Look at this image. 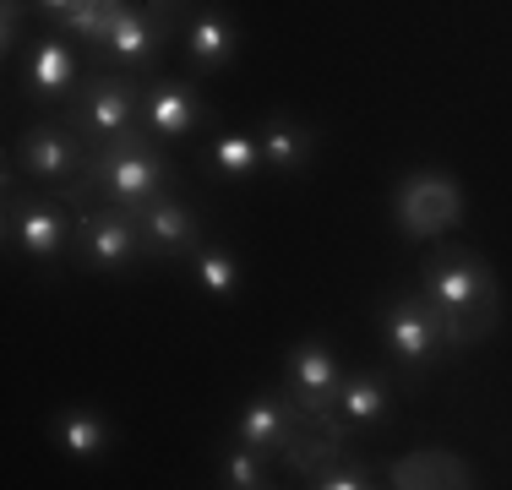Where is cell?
Masks as SVG:
<instances>
[{"label":"cell","instance_id":"1","mask_svg":"<svg viewBox=\"0 0 512 490\" xmlns=\"http://www.w3.org/2000/svg\"><path fill=\"white\" fill-rule=\"evenodd\" d=\"M175 186H180V175H175V164L158 153V137L137 126V131H126V137L93 147L82 175L71 180V186H60V202L77 207V213H88V207H99V202L142 213L148 202L169 196Z\"/></svg>","mask_w":512,"mask_h":490},{"label":"cell","instance_id":"2","mask_svg":"<svg viewBox=\"0 0 512 490\" xmlns=\"http://www.w3.org/2000/svg\"><path fill=\"white\" fill-rule=\"evenodd\" d=\"M420 289L447 322V349H474L502 322V284L474 245H436L420 267Z\"/></svg>","mask_w":512,"mask_h":490},{"label":"cell","instance_id":"3","mask_svg":"<svg viewBox=\"0 0 512 490\" xmlns=\"http://www.w3.org/2000/svg\"><path fill=\"white\" fill-rule=\"evenodd\" d=\"M376 333H382V343L393 349L398 371L404 376H425L447 349V322L442 311L431 305V294H425L420 284L414 289H393L382 300V311H376Z\"/></svg>","mask_w":512,"mask_h":490},{"label":"cell","instance_id":"4","mask_svg":"<svg viewBox=\"0 0 512 490\" xmlns=\"http://www.w3.org/2000/svg\"><path fill=\"white\" fill-rule=\"evenodd\" d=\"M463 218V186L447 169H409L393 186V224L414 245H436Z\"/></svg>","mask_w":512,"mask_h":490},{"label":"cell","instance_id":"5","mask_svg":"<svg viewBox=\"0 0 512 490\" xmlns=\"http://www.w3.org/2000/svg\"><path fill=\"white\" fill-rule=\"evenodd\" d=\"M66 120L71 131L82 137V147H104V142H115V137H126V131H137L142 126V82L137 77H126V71H104V77H88L82 82V93L77 98H66Z\"/></svg>","mask_w":512,"mask_h":490},{"label":"cell","instance_id":"6","mask_svg":"<svg viewBox=\"0 0 512 490\" xmlns=\"http://www.w3.org/2000/svg\"><path fill=\"white\" fill-rule=\"evenodd\" d=\"M71 245V218L60 196H17L6 191V251L28 256L33 267H55Z\"/></svg>","mask_w":512,"mask_h":490},{"label":"cell","instance_id":"7","mask_svg":"<svg viewBox=\"0 0 512 490\" xmlns=\"http://www.w3.org/2000/svg\"><path fill=\"white\" fill-rule=\"evenodd\" d=\"M77 256L88 273H126L148 256V240H142V224L131 207H88L77 213Z\"/></svg>","mask_w":512,"mask_h":490},{"label":"cell","instance_id":"8","mask_svg":"<svg viewBox=\"0 0 512 490\" xmlns=\"http://www.w3.org/2000/svg\"><path fill=\"white\" fill-rule=\"evenodd\" d=\"M278 387H284V398L306 414V425H316V420H327V414H338L344 365H338V354L327 349L322 338H300L295 349L284 354V382Z\"/></svg>","mask_w":512,"mask_h":490},{"label":"cell","instance_id":"9","mask_svg":"<svg viewBox=\"0 0 512 490\" xmlns=\"http://www.w3.org/2000/svg\"><path fill=\"white\" fill-rule=\"evenodd\" d=\"M11 164H17L28 180L60 191V186H71V180L82 175L88 147H82V137L66 126V120H33V126L17 137V147H11Z\"/></svg>","mask_w":512,"mask_h":490},{"label":"cell","instance_id":"10","mask_svg":"<svg viewBox=\"0 0 512 490\" xmlns=\"http://www.w3.org/2000/svg\"><path fill=\"white\" fill-rule=\"evenodd\" d=\"M207 120H213V104L191 82H148L142 88V131H153L158 142H180Z\"/></svg>","mask_w":512,"mask_h":490},{"label":"cell","instance_id":"11","mask_svg":"<svg viewBox=\"0 0 512 490\" xmlns=\"http://www.w3.org/2000/svg\"><path fill=\"white\" fill-rule=\"evenodd\" d=\"M82 77V60L77 49L66 44V33H44V39L28 44V55H22V98H33V104H60V98H71Z\"/></svg>","mask_w":512,"mask_h":490},{"label":"cell","instance_id":"12","mask_svg":"<svg viewBox=\"0 0 512 490\" xmlns=\"http://www.w3.org/2000/svg\"><path fill=\"white\" fill-rule=\"evenodd\" d=\"M306 431V414L295 409V403L284 398V387L262 392V398H251L246 409H240L235 420V441H246V447L267 452V458H284V447Z\"/></svg>","mask_w":512,"mask_h":490},{"label":"cell","instance_id":"13","mask_svg":"<svg viewBox=\"0 0 512 490\" xmlns=\"http://www.w3.org/2000/svg\"><path fill=\"white\" fill-rule=\"evenodd\" d=\"M164 33H169V22L158 17V11L126 0V6L115 11V22H109L104 60H120L126 71H148L153 60H158V49H164Z\"/></svg>","mask_w":512,"mask_h":490},{"label":"cell","instance_id":"14","mask_svg":"<svg viewBox=\"0 0 512 490\" xmlns=\"http://www.w3.org/2000/svg\"><path fill=\"white\" fill-rule=\"evenodd\" d=\"M137 224H142V240H148V256L175 262V256H197L202 251V224H197V213H191L175 191L142 207Z\"/></svg>","mask_w":512,"mask_h":490},{"label":"cell","instance_id":"15","mask_svg":"<svg viewBox=\"0 0 512 490\" xmlns=\"http://www.w3.org/2000/svg\"><path fill=\"white\" fill-rule=\"evenodd\" d=\"M382 485H393V490H463V485H480V480H474V469L458 452L420 447V452H404V458L387 463Z\"/></svg>","mask_w":512,"mask_h":490},{"label":"cell","instance_id":"16","mask_svg":"<svg viewBox=\"0 0 512 490\" xmlns=\"http://www.w3.org/2000/svg\"><path fill=\"white\" fill-rule=\"evenodd\" d=\"M256 142H262V164L284 180L306 175L311 158H316V131L295 115H267L262 126H256Z\"/></svg>","mask_w":512,"mask_h":490},{"label":"cell","instance_id":"17","mask_svg":"<svg viewBox=\"0 0 512 490\" xmlns=\"http://www.w3.org/2000/svg\"><path fill=\"white\" fill-rule=\"evenodd\" d=\"M186 55H191V66L197 71H224V66H235V55H240V28L229 22V11H218V6H207L191 17V28H186Z\"/></svg>","mask_w":512,"mask_h":490},{"label":"cell","instance_id":"18","mask_svg":"<svg viewBox=\"0 0 512 490\" xmlns=\"http://www.w3.org/2000/svg\"><path fill=\"white\" fill-rule=\"evenodd\" d=\"M393 414V382L382 371H344L338 387V420L365 431V425H382Z\"/></svg>","mask_w":512,"mask_h":490},{"label":"cell","instance_id":"19","mask_svg":"<svg viewBox=\"0 0 512 490\" xmlns=\"http://www.w3.org/2000/svg\"><path fill=\"white\" fill-rule=\"evenodd\" d=\"M197 164H202L213 180H229V186H235V180H251L256 169H267V164H262V142H256V137H240V131H218V137L197 153Z\"/></svg>","mask_w":512,"mask_h":490},{"label":"cell","instance_id":"20","mask_svg":"<svg viewBox=\"0 0 512 490\" xmlns=\"http://www.w3.org/2000/svg\"><path fill=\"white\" fill-rule=\"evenodd\" d=\"M55 447L66 452V458H104L109 447H115V425L104 420L99 409H66L55 420Z\"/></svg>","mask_w":512,"mask_h":490},{"label":"cell","instance_id":"21","mask_svg":"<svg viewBox=\"0 0 512 490\" xmlns=\"http://www.w3.org/2000/svg\"><path fill=\"white\" fill-rule=\"evenodd\" d=\"M191 278H197L202 294H213V300H229V294L240 289V262L229 245H202L197 256H191Z\"/></svg>","mask_w":512,"mask_h":490},{"label":"cell","instance_id":"22","mask_svg":"<svg viewBox=\"0 0 512 490\" xmlns=\"http://www.w3.org/2000/svg\"><path fill=\"white\" fill-rule=\"evenodd\" d=\"M126 6V0H77L71 6V17L60 22V33L77 44H88L93 55H104V39H109V22H115V11Z\"/></svg>","mask_w":512,"mask_h":490},{"label":"cell","instance_id":"23","mask_svg":"<svg viewBox=\"0 0 512 490\" xmlns=\"http://www.w3.org/2000/svg\"><path fill=\"white\" fill-rule=\"evenodd\" d=\"M306 485L311 490H371V485H382V469H371L355 452H338V458H327L316 474H306Z\"/></svg>","mask_w":512,"mask_h":490},{"label":"cell","instance_id":"24","mask_svg":"<svg viewBox=\"0 0 512 490\" xmlns=\"http://www.w3.org/2000/svg\"><path fill=\"white\" fill-rule=\"evenodd\" d=\"M224 485L229 490H262V485H273V480H267V452L235 441V452L224 458Z\"/></svg>","mask_w":512,"mask_h":490},{"label":"cell","instance_id":"25","mask_svg":"<svg viewBox=\"0 0 512 490\" xmlns=\"http://www.w3.org/2000/svg\"><path fill=\"white\" fill-rule=\"evenodd\" d=\"M22 11H28V0H0V49H6V60L22 49Z\"/></svg>","mask_w":512,"mask_h":490},{"label":"cell","instance_id":"26","mask_svg":"<svg viewBox=\"0 0 512 490\" xmlns=\"http://www.w3.org/2000/svg\"><path fill=\"white\" fill-rule=\"evenodd\" d=\"M71 6H77V0H28L33 17H50V22H66V17H71Z\"/></svg>","mask_w":512,"mask_h":490},{"label":"cell","instance_id":"27","mask_svg":"<svg viewBox=\"0 0 512 490\" xmlns=\"http://www.w3.org/2000/svg\"><path fill=\"white\" fill-rule=\"evenodd\" d=\"M180 6H186V0H148V11H158V17H164V22H169V17H175V11H180Z\"/></svg>","mask_w":512,"mask_h":490}]
</instances>
